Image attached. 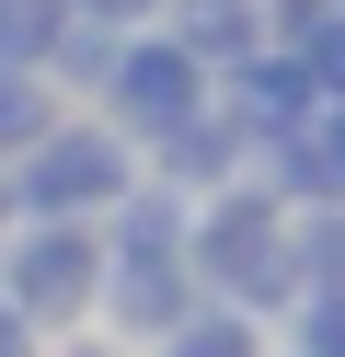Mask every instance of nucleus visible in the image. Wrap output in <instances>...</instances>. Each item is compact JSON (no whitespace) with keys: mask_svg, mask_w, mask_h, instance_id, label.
<instances>
[{"mask_svg":"<svg viewBox=\"0 0 345 357\" xmlns=\"http://www.w3.org/2000/svg\"><path fill=\"white\" fill-rule=\"evenodd\" d=\"M184 265H196L207 300L230 311H288L299 300V242H288V196L276 185H219L184 231Z\"/></svg>","mask_w":345,"mask_h":357,"instance_id":"f257e3e1","label":"nucleus"},{"mask_svg":"<svg viewBox=\"0 0 345 357\" xmlns=\"http://www.w3.org/2000/svg\"><path fill=\"white\" fill-rule=\"evenodd\" d=\"M115 196H138V162L115 127H46L35 150H23V208L35 219H92L115 208Z\"/></svg>","mask_w":345,"mask_h":357,"instance_id":"f03ea898","label":"nucleus"},{"mask_svg":"<svg viewBox=\"0 0 345 357\" xmlns=\"http://www.w3.org/2000/svg\"><path fill=\"white\" fill-rule=\"evenodd\" d=\"M0 265H12V288H0V300H12L23 323H81L92 288H104V242H92L81 219H35Z\"/></svg>","mask_w":345,"mask_h":357,"instance_id":"7ed1b4c3","label":"nucleus"},{"mask_svg":"<svg viewBox=\"0 0 345 357\" xmlns=\"http://www.w3.org/2000/svg\"><path fill=\"white\" fill-rule=\"evenodd\" d=\"M104 104H115V139H173L184 116H207V70L173 35H127L104 70Z\"/></svg>","mask_w":345,"mask_h":357,"instance_id":"20e7f679","label":"nucleus"},{"mask_svg":"<svg viewBox=\"0 0 345 357\" xmlns=\"http://www.w3.org/2000/svg\"><path fill=\"white\" fill-rule=\"evenodd\" d=\"M207 104H219V127H230L242 150H276V139H288V127L311 116L322 93H311V70H299L288 47H253L242 70H230V93H207Z\"/></svg>","mask_w":345,"mask_h":357,"instance_id":"39448f33","label":"nucleus"},{"mask_svg":"<svg viewBox=\"0 0 345 357\" xmlns=\"http://www.w3.org/2000/svg\"><path fill=\"white\" fill-rule=\"evenodd\" d=\"M265 173H276L288 208H345V93H322L311 116L265 150Z\"/></svg>","mask_w":345,"mask_h":357,"instance_id":"423d86ee","label":"nucleus"},{"mask_svg":"<svg viewBox=\"0 0 345 357\" xmlns=\"http://www.w3.org/2000/svg\"><path fill=\"white\" fill-rule=\"evenodd\" d=\"M161 12H173V47L196 58L207 81H219V70H242V58L265 47V0H161Z\"/></svg>","mask_w":345,"mask_h":357,"instance_id":"0eeeda50","label":"nucleus"},{"mask_svg":"<svg viewBox=\"0 0 345 357\" xmlns=\"http://www.w3.org/2000/svg\"><path fill=\"white\" fill-rule=\"evenodd\" d=\"M161 357H265V323L230 311V300H196L173 334H161Z\"/></svg>","mask_w":345,"mask_h":357,"instance_id":"6e6552de","label":"nucleus"},{"mask_svg":"<svg viewBox=\"0 0 345 357\" xmlns=\"http://www.w3.org/2000/svg\"><path fill=\"white\" fill-rule=\"evenodd\" d=\"M58 35H69V0H0V70L58 58Z\"/></svg>","mask_w":345,"mask_h":357,"instance_id":"1a4fd4ad","label":"nucleus"},{"mask_svg":"<svg viewBox=\"0 0 345 357\" xmlns=\"http://www.w3.org/2000/svg\"><path fill=\"white\" fill-rule=\"evenodd\" d=\"M288 58L311 70V93H345V0H311V12H299Z\"/></svg>","mask_w":345,"mask_h":357,"instance_id":"9d476101","label":"nucleus"},{"mask_svg":"<svg viewBox=\"0 0 345 357\" xmlns=\"http://www.w3.org/2000/svg\"><path fill=\"white\" fill-rule=\"evenodd\" d=\"M46 127H58V104L35 93V70H0V162H23Z\"/></svg>","mask_w":345,"mask_h":357,"instance_id":"9b49d317","label":"nucleus"},{"mask_svg":"<svg viewBox=\"0 0 345 357\" xmlns=\"http://www.w3.org/2000/svg\"><path fill=\"white\" fill-rule=\"evenodd\" d=\"M288 357H345V288H299L288 300Z\"/></svg>","mask_w":345,"mask_h":357,"instance_id":"f8f14e48","label":"nucleus"},{"mask_svg":"<svg viewBox=\"0 0 345 357\" xmlns=\"http://www.w3.org/2000/svg\"><path fill=\"white\" fill-rule=\"evenodd\" d=\"M69 12H81V24H150L161 0H69Z\"/></svg>","mask_w":345,"mask_h":357,"instance_id":"ddd939ff","label":"nucleus"},{"mask_svg":"<svg viewBox=\"0 0 345 357\" xmlns=\"http://www.w3.org/2000/svg\"><path fill=\"white\" fill-rule=\"evenodd\" d=\"M0 357H35V323H23L12 300H0Z\"/></svg>","mask_w":345,"mask_h":357,"instance_id":"4468645a","label":"nucleus"},{"mask_svg":"<svg viewBox=\"0 0 345 357\" xmlns=\"http://www.w3.org/2000/svg\"><path fill=\"white\" fill-rule=\"evenodd\" d=\"M69 357H115V346H69Z\"/></svg>","mask_w":345,"mask_h":357,"instance_id":"2eb2a0df","label":"nucleus"}]
</instances>
